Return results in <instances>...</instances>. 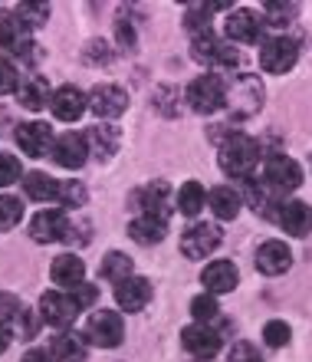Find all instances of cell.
Returning <instances> with one entry per match:
<instances>
[{
	"label": "cell",
	"instance_id": "cell-1",
	"mask_svg": "<svg viewBox=\"0 0 312 362\" xmlns=\"http://www.w3.org/2000/svg\"><path fill=\"white\" fill-rule=\"evenodd\" d=\"M263 99H266V89L256 73H236V76H230L227 89H224V105H227V115L234 122L253 119L263 109Z\"/></svg>",
	"mask_w": 312,
	"mask_h": 362
},
{
	"label": "cell",
	"instance_id": "cell-2",
	"mask_svg": "<svg viewBox=\"0 0 312 362\" xmlns=\"http://www.w3.org/2000/svg\"><path fill=\"white\" fill-rule=\"evenodd\" d=\"M217 162H220V172L227 175V178H253L256 162H260V142L244 132L227 135L220 142Z\"/></svg>",
	"mask_w": 312,
	"mask_h": 362
},
{
	"label": "cell",
	"instance_id": "cell-3",
	"mask_svg": "<svg viewBox=\"0 0 312 362\" xmlns=\"http://www.w3.org/2000/svg\"><path fill=\"white\" fill-rule=\"evenodd\" d=\"M83 339L99 346V349H115V346H122V339H125L122 313H115V310H95L83 326Z\"/></svg>",
	"mask_w": 312,
	"mask_h": 362
},
{
	"label": "cell",
	"instance_id": "cell-4",
	"mask_svg": "<svg viewBox=\"0 0 312 362\" xmlns=\"http://www.w3.org/2000/svg\"><path fill=\"white\" fill-rule=\"evenodd\" d=\"M191 53H194L198 63H208V66H217V69H234V66L244 63L240 49H234V47H227L224 40H217L214 37V30L191 37Z\"/></svg>",
	"mask_w": 312,
	"mask_h": 362
},
{
	"label": "cell",
	"instance_id": "cell-5",
	"mask_svg": "<svg viewBox=\"0 0 312 362\" xmlns=\"http://www.w3.org/2000/svg\"><path fill=\"white\" fill-rule=\"evenodd\" d=\"M266 188L273 191L276 198H283L286 191H296L303 185V168L296 158L289 155H270L266 158V168H263V178H260Z\"/></svg>",
	"mask_w": 312,
	"mask_h": 362
},
{
	"label": "cell",
	"instance_id": "cell-6",
	"mask_svg": "<svg viewBox=\"0 0 312 362\" xmlns=\"http://www.w3.org/2000/svg\"><path fill=\"white\" fill-rule=\"evenodd\" d=\"M224 89L227 86H224V79H220L217 73H204V76H198L188 86L184 99H188V105L198 115H214L220 105H224Z\"/></svg>",
	"mask_w": 312,
	"mask_h": 362
},
{
	"label": "cell",
	"instance_id": "cell-7",
	"mask_svg": "<svg viewBox=\"0 0 312 362\" xmlns=\"http://www.w3.org/2000/svg\"><path fill=\"white\" fill-rule=\"evenodd\" d=\"M296 59H299V47H296V40L289 37H270L260 43V66L266 73H273V76H283L289 69L296 66Z\"/></svg>",
	"mask_w": 312,
	"mask_h": 362
},
{
	"label": "cell",
	"instance_id": "cell-8",
	"mask_svg": "<svg viewBox=\"0 0 312 362\" xmlns=\"http://www.w3.org/2000/svg\"><path fill=\"white\" fill-rule=\"evenodd\" d=\"M73 224H69L66 211L59 208H49V211H40L30 218V238L37 244H56V240H66Z\"/></svg>",
	"mask_w": 312,
	"mask_h": 362
},
{
	"label": "cell",
	"instance_id": "cell-9",
	"mask_svg": "<svg viewBox=\"0 0 312 362\" xmlns=\"http://www.w3.org/2000/svg\"><path fill=\"white\" fill-rule=\"evenodd\" d=\"M181 346L194 359H214L220 349V329H214L210 323H191L181 329Z\"/></svg>",
	"mask_w": 312,
	"mask_h": 362
},
{
	"label": "cell",
	"instance_id": "cell-10",
	"mask_svg": "<svg viewBox=\"0 0 312 362\" xmlns=\"http://www.w3.org/2000/svg\"><path fill=\"white\" fill-rule=\"evenodd\" d=\"M220 247V228L217 224H194L181 234V254L191 260L210 257Z\"/></svg>",
	"mask_w": 312,
	"mask_h": 362
},
{
	"label": "cell",
	"instance_id": "cell-11",
	"mask_svg": "<svg viewBox=\"0 0 312 362\" xmlns=\"http://www.w3.org/2000/svg\"><path fill=\"white\" fill-rule=\"evenodd\" d=\"M89 109H92L99 119H119V115L128 109V93L115 83H99V86L89 93Z\"/></svg>",
	"mask_w": 312,
	"mask_h": 362
},
{
	"label": "cell",
	"instance_id": "cell-12",
	"mask_svg": "<svg viewBox=\"0 0 312 362\" xmlns=\"http://www.w3.org/2000/svg\"><path fill=\"white\" fill-rule=\"evenodd\" d=\"M83 313L76 306V300L69 293H56V290H49V293L40 296V316L47 320L49 326H59V329H66L76 316Z\"/></svg>",
	"mask_w": 312,
	"mask_h": 362
},
{
	"label": "cell",
	"instance_id": "cell-13",
	"mask_svg": "<svg viewBox=\"0 0 312 362\" xmlns=\"http://www.w3.org/2000/svg\"><path fill=\"white\" fill-rule=\"evenodd\" d=\"M132 204L138 208L142 218H158V221H168L171 208H168V185L164 181H152L132 194Z\"/></svg>",
	"mask_w": 312,
	"mask_h": 362
},
{
	"label": "cell",
	"instance_id": "cell-14",
	"mask_svg": "<svg viewBox=\"0 0 312 362\" xmlns=\"http://www.w3.org/2000/svg\"><path fill=\"white\" fill-rule=\"evenodd\" d=\"M227 37L234 43H246V47H253V43H263V17L253 13V10H234L227 17Z\"/></svg>",
	"mask_w": 312,
	"mask_h": 362
},
{
	"label": "cell",
	"instance_id": "cell-15",
	"mask_svg": "<svg viewBox=\"0 0 312 362\" xmlns=\"http://www.w3.org/2000/svg\"><path fill=\"white\" fill-rule=\"evenodd\" d=\"M0 47L13 53V57H27L30 53V27L17 13H7V10H0Z\"/></svg>",
	"mask_w": 312,
	"mask_h": 362
},
{
	"label": "cell",
	"instance_id": "cell-16",
	"mask_svg": "<svg viewBox=\"0 0 312 362\" xmlns=\"http://www.w3.org/2000/svg\"><path fill=\"white\" fill-rule=\"evenodd\" d=\"M53 129L47 122H23L17 129V145L20 152L30 155V158H43L47 152H53Z\"/></svg>",
	"mask_w": 312,
	"mask_h": 362
},
{
	"label": "cell",
	"instance_id": "cell-17",
	"mask_svg": "<svg viewBox=\"0 0 312 362\" xmlns=\"http://www.w3.org/2000/svg\"><path fill=\"white\" fill-rule=\"evenodd\" d=\"M115 303L122 306L125 313H142L145 306L152 303V284L145 276H128L122 284H115Z\"/></svg>",
	"mask_w": 312,
	"mask_h": 362
},
{
	"label": "cell",
	"instance_id": "cell-18",
	"mask_svg": "<svg viewBox=\"0 0 312 362\" xmlns=\"http://www.w3.org/2000/svg\"><path fill=\"white\" fill-rule=\"evenodd\" d=\"M276 221L289 238H309L312 234V208L306 201H283L276 211Z\"/></svg>",
	"mask_w": 312,
	"mask_h": 362
},
{
	"label": "cell",
	"instance_id": "cell-19",
	"mask_svg": "<svg viewBox=\"0 0 312 362\" xmlns=\"http://www.w3.org/2000/svg\"><path fill=\"white\" fill-rule=\"evenodd\" d=\"M293 267V250L286 247V240H263L256 250V270L266 276H280Z\"/></svg>",
	"mask_w": 312,
	"mask_h": 362
},
{
	"label": "cell",
	"instance_id": "cell-20",
	"mask_svg": "<svg viewBox=\"0 0 312 362\" xmlns=\"http://www.w3.org/2000/svg\"><path fill=\"white\" fill-rule=\"evenodd\" d=\"M53 158H56V165H63V168H83L85 158H89V142H85V135H76V132H66L59 135L56 142H53Z\"/></svg>",
	"mask_w": 312,
	"mask_h": 362
},
{
	"label": "cell",
	"instance_id": "cell-21",
	"mask_svg": "<svg viewBox=\"0 0 312 362\" xmlns=\"http://www.w3.org/2000/svg\"><path fill=\"white\" fill-rule=\"evenodd\" d=\"M200 284H204V290L214 296L234 293V286L240 284V274H236V267L230 260H214V264H208V267L200 270Z\"/></svg>",
	"mask_w": 312,
	"mask_h": 362
},
{
	"label": "cell",
	"instance_id": "cell-22",
	"mask_svg": "<svg viewBox=\"0 0 312 362\" xmlns=\"http://www.w3.org/2000/svg\"><path fill=\"white\" fill-rule=\"evenodd\" d=\"M49 105H53V115H56V119H63V122H76L79 115L89 109V95L76 86H59L56 93H53V103Z\"/></svg>",
	"mask_w": 312,
	"mask_h": 362
},
{
	"label": "cell",
	"instance_id": "cell-23",
	"mask_svg": "<svg viewBox=\"0 0 312 362\" xmlns=\"http://www.w3.org/2000/svg\"><path fill=\"white\" fill-rule=\"evenodd\" d=\"M17 99L23 109H30V112H40V109H47L49 103H53V93H49V83L43 76H37V73H30V76L20 79V89H17Z\"/></svg>",
	"mask_w": 312,
	"mask_h": 362
},
{
	"label": "cell",
	"instance_id": "cell-24",
	"mask_svg": "<svg viewBox=\"0 0 312 362\" xmlns=\"http://www.w3.org/2000/svg\"><path fill=\"white\" fill-rule=\"evenodd\" d=\"M85 142H89V155L99 158V162H109L115 152H119V142H122V135L115 125H92L89 135H85Z\"/></svg>",
	"mask_w": 312,
	"mask_h": 362
},
{
	"label": "cell",
	"instance_id": "cell-25",
	"mask_svg": "<svg viewBox=\"0 0 312 362\" xmlns=\"http://www.w3.org/2000/svg\"><path fill=\"white\" fill-rule=\"evenodd\" d=\"M59 191H63V185H59L56 178H49L47 172L23 175V194H27L30 201H56Z\"/></svg>",
	"mask_w": 312,
	"mask_h": 362
},
{
	"label": "cell",
	"instance_id": "cell-26",
	"mask_svg": "<svg viewBox=\"0 0 312 362\" xmlns=\"http://www.w3.org/2000/svg\"><path fill=\"white\" fill-rule=\"evenodd\" d=\"M49 353L56 362H85V339L83 333H59L49 343Z\"/></svg>",
	"mask_w": 312,
	"mask_h": 362
},
{
	"label": "cell",
	"instance_id": "cell-27",
	"mask_svg": "<svg viewBox=\"0 0 312 362\" xmlns=\"http://www.w3.org/2000/svg\"><path fill=\"white\" fill-rule=\"evenodd\" d=\"M53 284H59V286H79L83 284V276H85V264H83V257H76V254H63V257H56L53 260Z\"/></svg>",
	"mask_w": 312,
	"mask_h": 362
},
{
	"label": "cell",
	"instance_id": "cell-28",
	"mask_svg": "<svg viewBox=\"0 0 312 362\" xmlns=\"http://www.w3.org/2000/svg\"><path fill=\"white\" fill-rule=\"evenodd\" d=\"M164 234H168V221H158V218H138L128 224V238L138 240V244H158V240H164Z\"/></svg>",
	"mask_w": 312,
	"mask_h": 362
},
{
	"label": "cell",
	"instance_id": "cell-29",
	"mask_svg": "<svg viewBox=\"0 0 312 362\" xmlns=\"http://www.w3.org/2000/svg\"><path fill=\"white\" fill-rule=\"evenodd\" d=\"M208 204H210V211H214L220 221H234L236 214H240V194H236L234 188H227V185H220V188L210 191Z\"/></svg>",
	"mask_w": 312,
	"mask_h": 362
},
{
	"label": "cell",
	"instance_id": "cell-30",
	"mask_svg": "<svg viewBox=\"0 0 312 362\" xmlns=\"http://www.w3.org/2000/svg\"><path fill=\"white\" fill-rule=\"evenodd\" d=\"M204 204H208V191L200 188L198 181H188V185H181L178 204H174V208H178L184 218H198Z\"/></svg>",
	"mask_w": 312,
	"mask_h": 362
},
{
	"label": "cell",
	"instance_id": "cell-31",
	"mask_svg": "<svg viewBox=\"0 0 312 362\" xmlns=\"http://www.w3.org/2000/svg\"><path fill=\"white\" fill-rule=\"evenodd\" d=\"M99 274H102L109 284H122V280H128V276H132V257H128V254H122V250H112V254H105Z\"/></svg>",
	"mask_w": 312,
	"mask_h": 362
},
{
	"label": "cell",
	"instance_id": "cell-32",
	"mask_svg": "<svg viewBox=\"0 0 312 362\" xmlns=\"http://www.w3.org/2000/svg\"><path fill=\"white\" fill-rule=\"evenodd\" d=\"M299 17V4L296 0H289V4H263V23H270V27H286V23H293V20Z\"/></svg>",
	"mask_w": 312,
	"mask_h": 362
},
{
	"label": "cell",
	"instance_id": "cell-33",
	"mask_svg": "<svg viewBox=\"0 0 312 362\" xmlns=\"http://www.w3.org/2000/svg\"><path fill=\"white\" fill-rule=\"evenodd\" d=\"M191 316L198 320V323H214L220 316V306L217 300H214V293H200L191 300Z\"/></svg>",
	"mask_w": 312,
	"mask_h": 362
},
{
	"label": "cell",
	"instance_id": "cell-34",
	"mask_svg": "<svg viewBox=\"0 0 312 362\" xmlns=\"http://www.w3.org/2000/svg\"><path fill=\"white\" fill-rule=\"evenodd\" d=\"M23 221V204L10 194H0V230H13Z\"/></svg>",
	"mask_w": 312,
	"mask_h": 362
},
{
	"label": "cell",
	"instance_id": "cell-35",
	"mask_svg": "<svg viewBox=\"0 0 312 362\" xmlns=\"http://www.w3.org/2000/svg\"><path fill=\"white\" fill-rule=\"evenodd\" d=\"M289 326L283 323V320H270V323L263 326V343L266 346H273V349H283L286 343H289Z\"/></svg>",
	"mask_w": 312,
	"mask_h": 362
},
{
	"label": "cell",
	"instance_id": "cell-36",
	"mask_svg": "<svg viewBox=\"0 0 312 362\" xmlns=\"http://www.w3.org/2000/svg\"><path fill=\"white\" fill-rule=\"evenodd\" d=\"M13 181H23V165H20L17 155L0 152V188H7Z\"/></svg>",
	"mask_w": 312,
	"mask_h": 362
},
{
	"label": "cell",
	"instance_id": "cell-37",
	"mask_svg": "<svg viewBox=\"0 0 312 362\" xmlns=\"http://www.w3.org/2000/svg\"><path fill=\"white\" fill-rule=\"evenodd\" d=\"M17 17L23 20L27 27H43V23L49 20V7H47V4H20Z\"/></svg>",
	"mask_w": 312,
	"mask_h": 362
},
{
	"label": "cell",
	"instance_id": "cell-38",
	"mask_svg": "<svg viewBox=\"0 0 312 362\" xmlns=\"http://www.w3.org/2000/svg\"><path fill=\"white\" fill-rule=\"evenodd\" d=\"M23 310H27V306L20 303L13 293H0V320H4V323H17L20 316H23Z\"/></svg>",
	"mask_w": 312,
	"mask_h": 362
},
{
	"label": "cell",
	"instance_id": "cell-39",
	"mask_svg": "<svg viewBox=\"0 0 312 362\" xmlns=\"http://www.w3.org/2000/svg\"><path fill=\"white\" fill-rule=\"evenodd\" d=\"M20 89V73L10 59H0V95L7 93H17Z\"/></svg>",
	"mask_w": 312,
	"mask_h": 362
},
{
	"label": "cell",
	"instance_id": "cell-40",
	"mask_svg": "<svg viewBox=\"0 0 312 362\" xmlns=\"http://www.w3.org/2000/svg\"><path fill=\"white\" fill-rule=\"evenodd\" d=\"M69 296L76 300L79 310H89V306L99 300V290H95L92 284H79V286H73V290H69Z\"/></svg>",
	"mask_w": 312,
	"mask_h": 362
},
{
	"label": "cell",
	"instance_id": "cell-41",
	"mask_svg": "<svg viewBox=\"0 0 312 362\" xmlns=\"http://www.w3.org/2000/svg\"><path fill=\"white\" fill-rule=\"evenodd\" d=\"M59 201H63L66 208H79L85 201V188L79 181H69V185H63V191H59Z\"/></svg>",
	"mask_w": 312,
	"mask_h": 362
},
{
	"label": "cell",
	"instance_id": "cell-42",
	"mask_svg": "<svg viewBox=\"0 0 312 362\" xmlns=\"http://www.w3.org/2000/svg\"><path fill=\"white\" fill-rule=\"evenodd\" d=\"M227 362H263V359H260V353H256L250 343H236L234 349H230Z\"/></svg>",
	"mask_w": 312,
	"mask_h": 362
},
{
	"label": "cell",
	"instance_id": "cell-43",
	"mask_svg": "<svg viewBox=\"0 0 312 362\" xmlns=\"http://www.w3.org/2000/svg\"><path fill=\"white\" fill-rule=\"evenodd\" d=\"M85 59H89V63H109V59H112V49L105 47L102 40H92V43L85 47Z\"/></svg>",
	"mask_w": 312,
	"mask_h": 362
},
{
	"label": "cell",
	"instance_id": "cell-44",
	"mask_svg": "<svg viewBox=\"0 0 312 362\" xmlns=\"http://www.w3.org/2000/svg\"><path fill=\"white\" fill-rule=\"evenodd\" d=\"M119 40L125 43V49H132V47H135V30H132V27H125V20H119Z\"/></svg>",
	"mask_w": 312,
	"mask_h": 362
},
{
	"label": "cell",
	"instance_id": "cell-45",
	"mask_svg": "<svg viewBox=\"0 0 312 362\" xmlns=\"http://www.w3.org/2000/svg\"><path fill=\"white\" fill-rule=\"evenodd\" d=\"M10 339H13V329H10V323H4V320H0V353H7Z\"/></svg>",
	"mask_w": 312,
	"mask_h": 362
},
{
	"label": "cell",
	"instance_id": "cell-46",
	"mask_svg": "<svg viewBox=\"0 0 312 362\" xmlns=\"http://www.w3.org/2000/svg\"><path fill=\"white\" fill-rule=\"evenodd\" d=\"M20 362H49V353H43V349H30Z\"/></svg>",
	"mask_w": 312,
	"mask_h": 362
}]
</instances>
